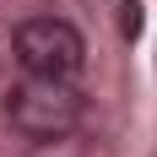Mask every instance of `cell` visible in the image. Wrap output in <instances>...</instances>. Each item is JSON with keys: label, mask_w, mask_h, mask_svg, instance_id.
Here are the masks:
<instances>
[{"label": "cell", "mask_w": 157, "mask_h": 157, "mask_svg": "<svg viewBox=\"0 0 157 157\" xmlns=\"http://www.w3.org/2000/svg\"><path fill=\"white\" fill-rule=\"evenodd\" d=\"M119 33H125V38L141 33V0H119Z\"/></svg>", "instance_id": "3957f363"}, {"label": "cell", "mask_w": 157, "mask_h": 157, "mask_svg": "<svg viewBox=\"0 0 157 157\" xmlns=\"http://www.w3.org/2000/svg\"><path fill=\"white\" fill-rule=\"evenodd\" d=\"M81 114H87L81 92L71 81H49V76H27L22 87H11V98H6L11 130L22 141H38V146L65 141V136L81 125Z\"/></svg>", "instance_id": "6da1fadb"}, {"label": "cell", "mask_w": 157, "mask_h": 157, "mask_svg": "<svg viewBox=\"0 0 157 157\" xmlns=\"http://www.w3.org/2000/svg\"><path fill=\"white\" fill-rule=\"evenodd\" d=\"M11 54L27 76H49V81H76L81 60H87V44L81 33L65 22V16H27L22 27L11 33Z\"/></svg>", "instance_id": "7a4b0ae2"}]
</instances>
